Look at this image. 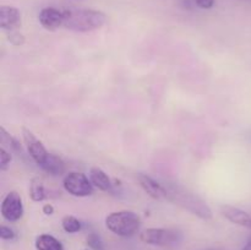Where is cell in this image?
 Listing matches in <instances>:
<instances>
[{"label":"cell","instance_id":"2","mask_svg":"<svg viewBox=\"0 0 251 250\" xmlns=\"http://www.w3.org/2000/svg\"><path fill=\"white\" fill-rule=\"evenodd\" d=\"M63 27L75 32H90L100 28L107 22L104 12L93 9H64Z\"/></svg>","mask_w":251,"mask_h":250},{"label":"cell","instance_id":"14","mask_svg":"<svg viewBox=\"0 0 251 250\" xmlns=\"http://www.w3.org/2000/svg\"><path fill=\"white\" fill-rule=\"evenodd\" d=\"M34 247L37 250H64L63 244L50 234H41L36 238Z\"/></svg>","mask_w":251,"mask_h":250},{"label":"cell","instance_id":"13","mask_svg":"<svg viewBox=\"0 0 251 250\" xmlns=\"http://www.w3.org/2000/svg\"><path fill=\"white\" fill-rule=\"evenodd\" d=\"M39 167H41L46 173L50 174V175L53 176L63 175L66 171V166L65 163H64L63 159L54 153H49L48 156H47L46 161H44Z\"/></svg>","mask_w":251,"mask_h":250},{"label":"cell","instance_id":"18","mask_svg":"<svg viewBox=\"0 0 251 250\" xmlns=\"http://www.w3.org/2000/svg\"><path fill=\"white\" fill-rule=\"evenodd\" d=\"M88 247L92 250H104V245H103V240L97 233L92 232L87 235V239H86Z\"/></svg>","mask_w":251,"mask_h":250},{"label":"cell","instance_id":"21","mask_svg":"<svg viewBox=\"0 0 251 250\" xmlns=\"http://www.w3.org/2000/svg\"><path fill=\"white\" fill-rule=\"evenodd\" d=\"M15 237H16V233L14 232L12 228L4 225L0 227V238H1L2 240H12Z\"/></svg>","mask_w":251,"mask_h":250},{"label":"cell","instance_id":"10","mask_svg":"<svg viewBox=\"0 0 251 250\" xmlns=\"http://www.w3.org/2000/svg\"><path fill=\"white\" fill-rule=\"evenodd\" d=\"M137 180H139L142 190L147 195L151 196L152 199H154V200H166V189H164L163 184L154 180L153 178H151L147 174H139Z\"/></svg>","mask_w":251,"mask_h":250},{"label":"cell","instance_id":"12","mask_svg":"<svg viewBox=\"0 0 251 250\" xmlns=\"http://www.w3.org/2000/svg\"><path fill=\"white\" fill-rule=\"evenodd\" d=\"M88 178H90L92 185L97 188L98 190L105 191V193H112L114 190V183L112 181V179L108 176V174L104 171H102L98 167H92L90 169Z\"/></svg>","mask_w":251,"mask_h":250},{"label":"cell","instance_id":"25","mask_svg":"<svg viewBox=\"0 0 251 250\" xmlns=\"http://www.w3.org/2000/svg\"><path fill=\"white\" fill-rule=\"evenodd\" d=\"M210 250H215V249H210Z\"/></svg>","mask_w":251,"mask_h":250},{"label":"cell","instance_id":"24","mask_svg":"<svg viewBox=\"0 0 251 250\" xmlns=\"http://www.w3.org/2000/svg\"><path fill=\"white\" fill-rule=\"evenodd\" d=\"M242 250H251V237L249 238V240L245 243V245L242 248Z\"/></svg>","mask_w":251,"mask_h":250},{"label":"cell","instance_id":"16","mask_svg":"<svg viewBox=\"0 0 251 250\" xmlns=\"http://www.w3.org/2000/svg\"><path fill=\"white\" fill-rule=\"evenodd\" d=\"M29 196L34 202H41L48 198L43 181L39 178H33L29 184Z\"/></svg>","mask_w":251,"mask_h":250},{"label":"cell","instance_id":"17","mask_svg":"<svg viewBox=\"0 0 251 250\" xmlns=\"http://www.w3.org/2000/svg\"><path fill=\"white\" fill-rule=\"evenodd\" d=\"M61 227H63V229L65 230L66 233H70V234L77 233L82 229L81 222L77 218L74 217V216H65V217L61 220Z\"/></svg>","mask_w":251,"mask_h":250},{"label":"cell","instance_id":"19","mask_svg":"<svg viewBox=\"0 0 251 250\" xmlns=\"http://www.w3.org/2000/svg\"><path fill=\"white\" fill-rule=\"evenodd\" d=\"M7 41H9L12 46L19 47L25 43V37L24 34L20 33L16 29V31H10L9 33H7Z\"/></svg>","mask_w":251,"mask_h":250},{"label":"cell","instance_id":"23","mask_svg":"<svg viewBox=\"0 0 251 250\" xmlns=\"http://www.w3.org/2000/svg\"><path fill=\"white\" fill-rule=\"evenodd\" d=\"M42 210H43L44 215H47V216H50L54 213V207H53V205H50V203H46Z\"/></svg>","mask_w":251,"mask_h":250},{"label":"cell","instance_id":"6","mask_svg":"<svg viewBox=\"0 0 251 250\" xmlns=\"http://www.w3.org/2000/svg\"><path fill=\"white\" fill-rule=\"evenodd\" d=\"M0 212L7 222H17L24 216V203L17 191H10L1 201Z\"/></svg>","mask_w":251,"mask_h":250},{"label":"cell","instance_id":"11","mask_svg":"<svg viewBox=\"0 0 251 250\" xmlns=\"http://www.w3.org/2000/svg\"><path fill=\"white\" fill-rule=\"evenodd\" d=\"M221 212L229 222L240 225V227L251 229V216L247 211L242 210L239 207H234V206L223 205L221 207Z\"/></svg>","mask_w":251,"mask_h":250},{"label":"cell","instance_id":"7","mask_svg":"<svg viewBox=\"0 0 251 250\" xmlns=\"http://www.w3.org/2000/svg\"><path fill=\"white\" fill-rule=\"evenodd\" d=\"M22 135H24V141L25 145H26L28 154L38 166H41V164L46 161L47 156L49 154L46 146H44L43 142H42L31 130L27 129V127H24V129H22Z\"/></svg>","mask_w":251,"mask_h":250},{"label":"cell","instance_id":"22","mask_svg":"<svg viewBox=\"0 0 251 250\" xmlns=\"http://www.w3.org/2000/svg\"><path fill=\"white\" fill-rule=\"evenodd\" d=\"M194 4L202 10H210L215 6L216 0H193Z\"/></svg>","mask_w":251,"mask_h":250},{"label":"cell","instance_id":"4","mask_svg":"<svg viewBox=\"0 0 251 250\" xmlns=\"http://www.w3.org/2000/svg\"><path fill=\"white\" fill-rule=\"evenodd\" d=\"M140 240L145 244L168 247V245L180 242L181 233L176 229H167V228H147L144 232H141Z\"/></svg>","mask_w":251,"mask_h":250},{"label":"cell","instance_id":"15","mask_svg":"<svg viewBox=\"0 0 251 250\" xmlns=\"http://www.w3.org/2000/svg\"><path fill=\"white\" fill-rule=\"evenodd\" d=\"M0 144L2 145L1 147H6V149H9V151L15 152V153L22 154V152H24L19 140L12 136L11 134H9L2 126H0Z\"/></svg>","mask_w":251,"mask_h":250},{"label":"cell","instance_id":"20","mask_svg":"<svg viewBox=\"0 0 251 250\" xmlns=\"http://www.w3.org/2000/svg\"><path fill=\"white\" fill-rule=\"evenodd\" d=\"M12 156L5 147L0 149V171H5L11 162Z\"/></svg>","mask_w":251,"mask_h":250},{"label":"cell","instance_id":"9","mask_svg":"<svg viewBox=\"0 0 251 250\" xmlns=\"http://www.w3.org/2000/svg\"><path fill=\"white\" fill-rule=\"evenodd\" d=\"M21 26V12L10 5L0 6V27L5 31H16Z\"/></svg>","mask_w":251,"mask_h":250},{"label":"cell","instance_id":"1","mask_svg":"<svg viewBox=\"0 0 251 250\" xmlns=\"http://www.w3.org/2000/svg\"><path fill=\"white\" fill-rule=\"evenodd\" d=\"M163 185L166 189V200L189 211L201 220H211L212 218L213 213L210 206L202 199L199 198L196 194L191 193L190 190L179 185V184L166 183Z\"/></svg>","mask_w":251,"mask_h":250},{"label":"cell","instance_id":"3","mask_svg":"<svg viewBox=\"0 0 251 250\" xmlns=\"http://www.w3.org/2000/svg\"><path fill=\"white\" fill-rule=\"evenodd\" d=\"M141 218L132 211H115L105 217V227L118 237H132L139 232Z\"/></svg>","mask_w":251,"mask_h":250},{"label":"cell","instance_id":"5","mask_svg":"<svg viewBox=\"0 0 251 250\" xmlns=\"http://www.w3.org/2000/svg\"><path fill=\"white\" fill-rule=\"evenodd\" d=\"M63 186L66 193L75 198H86L93 194L95 186L86 174L78 172H70L63 179Z\"/></svg>","mask_w":251,"mask_h":250},{"label":"cell","instance_id":"27","mask_svg":"<svg viewBox=\"0 0 251 250\" xmlns=\"http://www.w3.org/2000/svg\"><path fill=\"white\" fill-rule=\"evenodd\" d=\"M250 140H251V139H250Z\"/></svg>","mask_w":251,"mask_h":250},{"label":"cell","instance_id":"26","mask_svg":"<svg viewBox=\"0 0 251 250\" xmlns=\"http://www.w3.org/2000/svg\"><path fill=\"white\" fill-rule=\"evenodd\" d=\"M83 250H88V249H83Z\"/></svg>","mask_w":251,"mask_h":250},{"label":"cell","instance_id":"8","mask_svg":"<svg viewBox=\"0 0 251 250\" xmlns=\"http://www.w3.org/2000/svg\"><path fill=\"white\" fill-rule=\"evenodd\" d=\"M39 24L48 31H55L60 26H63L64 22V12L63 10H59L56 7L48 6L43 7L38 15Z\"/></svg>","mask_w":251,"mask_h":250}]
</instances>
